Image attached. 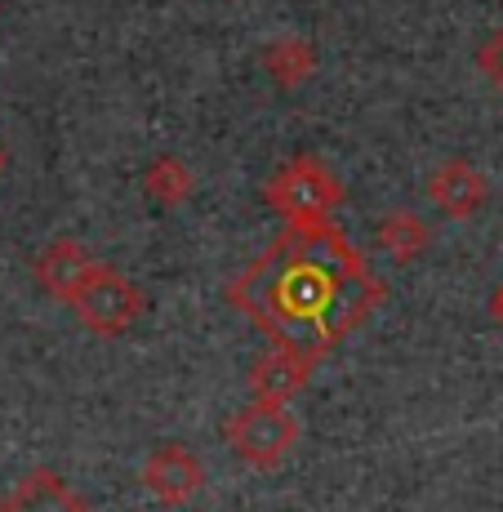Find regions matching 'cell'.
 I'll list each match as a JSON object with an SVG mask.
<instances>
[{
    "label": "cell",
    "mask_w": 503,
    "mask_h": 512,
    "mask_svg": "<svg viewBox=\"0 0 503 512\" xmlns=\"http://www.w3.org/2000/svg\"><path fill=\"white\" fill-rule=\"evenodd\" d=\"M143 187L161 205H179L183 196L192 192V174H187V165L174 161V156H156V161L147 165V174H143Z\"/></svg>",
    "instance_id": "obj_11"
},
{
    "label": "cell",
    "mask_w": 503,
    "mask_h": 512,
    "mask_svg": "<svg viewBox=\"0 0 503 512\" xmlns=\"http://www.w3.org/2000/svg\"><path fill=\"white\" fill-rule=\"evenodd\" d=\"M477 67H481V76H486L490 85H499V90H503V27H495V32L481 41Z\"/></svg>",
    "instance_id": "obj_13"
},
{
    "label": "cell",
    "mask_w": 503,
    "mask_h": 512,
    "mask_svg": "<svg viewBox=\"0 0 503 512\" xmlns=\"http://www.w3.org/2000/svg\"><path fill=\"white\" fill-rule=\"evenodd\" d=\"M143 481L165 504H183V499H192V490L201 486V468H196V459L187 455V450L170 446V450H156L152 455V464L143 468Z\"/></svg>",
    "instance_id": "obj_8"
},
{
    "label": "cell",
    "mask_w": 503,
    "mask_h": 512,
    "mask_svg": "<svg viewBox=\"0 0 503 512\" xmlns=\"http://www.w3.org/2000/svg\"><path fill=\"white\" fill-rule=\"evenodd\" d=\"M428 192H432V201H437L446 214H455V219H468V214H477L481 201H486V179L477 174V165L446 161L428 179Z\"/></svg>",
    "instance_id": "obj_6"
},
{
    "label": "cell",
    "mask_w": 503,
    "mask_h": 512,
    "mask_svg": "<svg viewBox=\"0 0 503 512\" xmlns=\"http://www.w3.org/2000/svg\"><path fill=\"white\" fill-rule=\"evenodd\" d=\"M495 317L503 321V285H499V294H495Z\"/></svg>",
    "instance_id": "obj_14"
},
{
    "label": "cell",
    "mask_w": 503,
    "mask_h": 512,
    "mask_svg": "<svg viewBox=\"0 0 503 512\" xmlns=\"http://www.w3.org/2000/svg\"><path fill=\"white\" fill-rule=\"evenodd\" d=\"M228 441L232 450L254 468H272L285 459V450L299 441V423L281 406V401H259V406L241 410L228 423Z\"/></svg>",
    "instance_id": "obj_3"
},
{
    "label": "cell",
    "mask_w": 503,
    "mask_h": 512,
    "mask_svg": "<svg viewBox=\"0 0 503 512\" xmlns=\"http://www.w3.org/2000/svg\"><path fill=\"white\" fill-rule=\"evenodd\" d=\"M308 366L312 361L294 357V352H285V348H276L272 357H263L259 366H254V392H259V401H281L285 406V397L303 388Z\"/></svg>",
    "instance_id": "obj_9"
},
{
    "label": "cell",
    "mask_w": 503,
    "mask_h": 512,
    "mask_svg": "<svg viewBox=\"0 0 503 512\" xmlns=\"http://www.w3.org/2000/svg\"><path fill=\"white\" fill-rule=\"evenodd\" d=\"M343 201V187L330 174V165L317 156H294L290 165L276 170L268 183V205L285 223H317L330 219V210Z\"/></svg>",
    "instance_id": "obj_2"
},
{
    "label": "cell",
    "mask_w": 503,
    "mask_h": 512,
    "mask_svg": "<svg viewBox=\"0 0 503 512\" xmlns=\"http://www.w3.org/2000/svg\"><path fill=\"white\" fill-rule=\"evenodd\" d=\"M90 268H94V259L81 250V241H54L41 259H36V281H41L49 294H58V299L72 303L76 285L85 281Z\"/></svg>",
    "instance_id": "obj_7"
},
{
    "label": "cell",
    "mask_w": 503,
    "mask_h": 512,
    "mask_svg": "<svg viewBox=\"0 0 503 512\" xmlns=\"http://www.w3.org/2000/svg\"><path fill=\"white\" fill-rule=\"evenodd\" d=\"M379 241L388 245L397 259H410V254H419L423 245H428V228H423L410 210H397V214H388V219H383Z\"/></svg>",
    "instance_id": "obj_12"
},
{
    "label": "cell",
    "mask_w": 503,
    "mask_h": 512,
    "mask_svg": "<svg viewBox=\"0 0 503 512\" xmlns=\"http://www.w3.org/2000/svg\"><path fill=\"white\" fill-rule=\"evenodd\" d=\"M72 303H76V312L85 317V326H94L98 334L130 330L138 308H143V299H138L134 285L125 281L116 268H103V263H94V268L85 272V281L76 285Z\"/></svg>",
    "instance_id": "obj_4"
},
{
    "label": "cell",
    "mask_w": 503,
    "mask_h": 512,
    "mask_svg": "<svg viewBox=\"0 0 503 512\" xmlns=\"http://www.w3.org/2000/svg\"><path fill=\"white\" fill-rule=\"evenodd\" d=\"M312 67H317V54H312V45L299 41V36H285V41H276V45L268 49V72H272L281 85L308 81Z\"/></svg>",
    "instance_id": "obj_10"
},
{
    "label": "cell",
    "mask_w": 503,
    "mask_h": 512,
    "mask_svg": "<svg viewBox=\"0 0 503 512\" xmlns=\"http://www.w3.org/2000/svg\"><path fill=\"white\" fill-rule=\"evenodd\" d=\"M0 170H5V147H0Z\"/></svg>",
    "instance_id": "obj_15"
},
{
    "label": "cell",
    "mask_w": 503,
    "mask_h": 512,
    "mask_svg": "<svg viewBox=\"0 0 503 512\" xmlns=\"http://www.w3.org/2000/svg\"><path fill=\"white\" fill-rule=\"evenodd\" d=\"M232 303L276 348L317 361L379 303V281L330 219L285 223L232 285Z\"/></svg>",
    "instance_id": "obj_1"
},
{
    "label": "cell",
    "mask_w": 503,
    "mask_h": 512,
    "mask_svg": "<svg viewBox=\"0 0 503 512\" xmlns=\"http://www.w3.org/2000/svg\"><path fill=\"white\" fill-rule=\"evenodd\" d=\"M0 512H90L85 499L67 486L58 472H32L23 477L5 499H0Z\"/></svg>",
    "instance_id": "obj_5"
}]
</instances>
